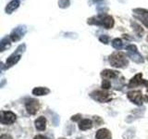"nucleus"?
<instances>
[{
  "instance_id": "7",
  "label": "nucleus",
  "mask_w": 148,
  "mask_h": 139,
  "mask_svg": "<svg viewBox=\"0 0 148 139\" xmlns=\"http://www.w3.org/2000/svg\"><path fill=\"white\" fill-rule=\"evenodd\" d=\"M27 32V28L25 25H20L16 27L15 29H14L10 35H9V37H10L11 41L13 42H18L20 41L23 36H24V34H26Z\"/></svg>"
},
{
  "instance_id": "20",
  "label": "nucleus",
  "mask_w": 148,
  "mask_h": 139,
  "mask_svg": "<svg viewBox=\"0 0 148 139\" xmlns=\"http://www.w3.org/2000/svg\"><path fill=\"white\" fill-rule=\"evenodd\" d=\"M71 5V0H58V7L61 8H69Z\"/></svg>"
},
{
  "instance_id": "11",
  "label": "nucleus",
  "mask_w": 148,
  "mask_h": 139,
  "mask_svg": "<svg viewBox=\"0 0 148 139\" xmlns=\"http://www.w3.org/2000/svg\"><path fill=\"white\" fill-rule=\"evenodd\" d=\"M128 98L135 105L141 106L143 104V96L141 91H131L128 93Z\"/></svg>"
},
{
  "instance_id": "27",
  "label": "nucleus",
  "mask_w": 148,
  "mask_h": 139,
  "mask_svg": "<svg viewBox=\"0 0 148 139\" xmlns=\"http://www.w3.org/2000/svg\"><path fill=\"white\" fill-rule=\"evenodd\" d=\"M99 1H102V0H94V2H99Z\"/></svg>"
},
{
  "instance_id": "2",
  "label": "nucleus",
  "mask_w": 148,
  "mask_h": 139,
  "mask_svg": "<svg viewBox=\"0 0 148 139\" xmlns=\"http://www.w3.org/2000/svg\"><path fill=\"white\" fill-rule=\"evenodd\" d=\"M109 62L111 64V66H113L115 68H125L129 64L126 55L122 52L113 53L109 57Z\"/></svg>"
},
{
  "instance_id": "23",
  "label": "nucleus",
  "mask_w": 148,
  "mask_h": 139,
  "mask_svg": "<svg viewBox=\"0 0 148 139\" xmlns=\"http://www.w3.org/2000/svg\"><path fill=\"white\" fill-rule=\"evenodd\" d=\"M111 86V83L108 80H104L103 83H102V87H103V89H108V88H110Z\"/></svg>"
},
{
  "instance_id": "16",
  "label": "nucleus",
  "mask_w": 148,
  "mask_h": 139,
  "mask_svg": "<svg viewBox=\"0 0 148 139\" xmlns=\"http://www.w3.org/2000/svg\"><path fill=\"white\" fill-rule=\"evenodd\" d=\"M9 38H10V37L6 36L0 41V51H1V52H3V51L7 50L8 48L10 47V45H11L10 40L11 39H9Z\"/></svg>"
},
{
  "instance_id": "4",
  "label": "nucleus",
  "mask_w": 148,
  "mask_h": 139,
  "mask_svg": "<svg viewBox=\"0 0 148 139\" xmlns=\"http://www.w3.org/2000/svg\"><path fill=\"white\" fill-rule=\"evenodd\" d=\"M127 53H128V56L130 58H131L134 62L136 63H143L145 61V59H143V56L139 53V51L136 47V45H130L127 46Z\"/></svg>"
},
{
  "instance_id": "19",
  "label": "nucleus",
  "mask_w": 148,
  "mask_h": 139,
  "mask_svg": "<svg viewBox=\"0 0 148 139\" xmlns=\"http://www.w3.org/2000/svg\"><path fill=\"white\" fill-rule=\"evenodd\" d=\"M122 45H123V43H122L121 39L116 38V39H114V40L112 41V46H113V47H114L115 49L119 50L120 48L122 47Z\"/></svg>"
},
{
  "instance_id": "15",
  "label": "nucleus",
  "mask_w": 148,
  "mask_h": 139,
  "mask_svg": "<svg viewBox=\"0 0 148 139\" xmlns=\"http://www.w3.org/2000/svg\"><path fill=\"white\" fill-rule=\"evenodd\" d=\"M35 127L39 131H44L46 127V119L43 116H41L35 120Z\"/></svg>"
},
{
  "instance_id": "25",
  "label": "nucleus",
  "mask_w": 148,
  "mask_h": 139,
  "mask_svg": "<svg viewBox=\"0 0 148 139\" xmlns=\"http://www.w3.org/2000/svg\"><path fill=\"white\" fill-rule=\"evenodd\" d=\"M0 139H13L11 136H9V134H2Z\"/></svg>"
},
{
  "instance_id": "1",
  "label": "nucleus",
  "mask_w": 148,
  "mask_h": 139,
  "mask_svg": "<svg viewBox=\"0 0 148 139\" xmlns=\"http://www.w3.org/2000/svg\"><path fill=\"white\" fill-rule=\"evenodd\" d=\"M87 22L88 24L102 26L106 29H111L114 26V19L110 15H98L97 17H92L88 19Z\"/></svg>"
},
{
  "instance_id": "21",
  "label": "nucleus",
  "mask_w": 148,
  "mask_h": 139,
  "mask_svg": "<svg viewBox=\"0 0 148 139\" xmlns=\"http://www.w3.org/2000/svg\"><path fill=\"white\" fill-rule=\"evenodd\" d=\"M132 26H133V29H134V31H135L137 34H139V36H142V34H143V30L142 29V27L139 25V24H137V23H135V22H132Z\"/></svg>"
},
{
  "instance_id": "3",
  "label": "nucleus",
  "mask_w": 148,
  "mask_h": 139,
  "mask_svg": "<svg viewBox=\"0 0 148 139\" xmlns=\"http://www.w3.org/2000/svg\"><path fill=\"white\" fill-rule=\"evenodd\" d=\"M25 45L23 44V45H21L18 47L17 48L16 50V52L15 53H13L10 57H9L8 59H7V62H6V68H10L12 67L13 65H15L16 63H18V60L21 59V53H23L25 51Z\"/></svg>"
},
{
  "instance_id": "12",
  "label": "nucleus",
  "mask_w": 148,
  "mask_h": 139,
  "mask_svg": "<svg viewBox=\"0 0 148 139\" xmlns=\"http://www.w3.org/2000/svg\"><path fill=\"white\" fill-rule=\"evenodd\" d=\"M20 5H21L20 0H11V1L7 5L6 8H5V11H6L7 14H11L13 11H15L16 9L20 7Z\"/></svg>"
},
{
  "instance_id": "28",
  "label": "nucleus",
  "mask_w": 148,
  "mask_h": 139,
  "mask_svg": "<svg viewBox=\"0 0 148 139\" xmlns=\"http://www.w3.org/2000/svg\"><path fill=\"white\" fill-rule=\"evenodd\" d=\"M147 41H148V36H147Z\"/></svg>"
},
{
  "instance_id": "9",
  "label": "nucleus",
  "mask_w": 148,
  "mask_h": 139,
  "mask_svg": "<svg viewBox=\"0 0 148 139\" xmlns=\"http://www.w3.org/2000/svg\"><path fill=\"white\" fill-rule=\"evenodd\" d=\"M16 120V115L11 111H2L0 115V122L2 124H11Z\"/></svg>"
},
{
  "instance_id": "5",
  "label": "nucleus",
  "mask_w": 148,
  "mask_h": 139,
  "mask_svg": "<svg viewBox=\"0 0 148 139\" xmlns=\"http://www.w3.org/2000/svg\"><path fill=\"white\" fill-rule=\"evenodd\" d=\"M133 17L141 21L146 28H148V9L145 8H134L132 9Z\"/></svg>"
},
{
  "instance_id": "6",
  "label": "nucleus",
  "mask_w": 148,
  "mask_h": 139,
  "mask_svg": "<svg viewBox=\"0 0 148 139\" xmlns=\"http://www.w3.org/2000/svg\"><path fill=\"white\" fill-rule=\"evenodd\" d=\"M90 96L92 99L101 102V103H106V102H108L112 99V96H110V94L105 91H94L91 93Z\"/></svg>"
},
{
  "instance_id": "24",
  "label": "nucleus",
  "mask_w": 148,
  "mask_h": 139,
  "mask_svg": "<svg viewBox=\"0 0 148 139\" xmlns=\"http://www.w3.org/2000/svg\"><path fill=\"white\" fill-rule=\"evenodd\" d=\"M81 119V115L80 114H77L75 116H73V117L71 118V120H73V122H78L79 120Z\"/></svg>"
},
{
  "instance_id": "22",
  "label": "nucleus",
  "mask_w": 148,
  "mask_h": 139,
  "mask_svg": "<svg viewBox=\"0 0 148 139\" xmlns=\"http://www.w3.org/2000/svg\"><path fill=\"white\" fill-rule=\"evenodd\" d=\"M99 40H100V42H102L103 44H105V45H108V42H109V37L108 36V35H101L100 37H99Z\"/></svg>"
},
{
  "instance_id": "29",
  "label": "nucleus",
  "mask_w": 148,
  "mask_h": 139,
  "mask_svg": "<svg viewBox=\"0 0 148 139\" xmlns=\"http://www.w3.org/2000/svg\"><path fill=\"white\" fill-rule=\"evenodd\" d=\"M59 139H64V138H59Z\"/></svg>"
},
{
  "instance_id": "17",
  "label": "nucleus",
  "mask_w": 148,
  "mask_h": 139,
  "mask_svg": "<svg viewBox=\"0 0 148 139\" xmlns=\"http://www.w3.org/2000/svg\"><path fill=\"white\" fill-rule=\"evenodd\" d=\"M92 127V122L91 120H82V122H80V124H79V128L82 131H86V130H89Z\"/></svg>"
},
{
  "instance_id": "8",
  "label": "nucleus",
  "mask_w": 148,
  "mask_h": 139,
  "mask_svg": "<svg viewBox=\"0 0 148 139\" xmlns=\"http://www.w3.org/2000/svg\"><path fill=\"white\" fill-rule=\"evenodd\" d=\"M139 85H145L146 87L147 92H148V81L143 80L142 73H138L133 78H132V80L130 81L129 85H128V87L132 88V87H136Z\"/></svg>"
},
{
  "instance_id": "13",
  "label": "nucleus",
  "mask_w": 148,
  "mask_h": 139,
  "mask_svg": "<svg viewBox=\"0 0 148 139\" xmlns=\"http://www.w3.org/2000/svg\"><path fill=\"white\" fill-rule=\"evenodd\" d=\"M95 137L96 139H111L112 138V136H111V133L109 132V130L103 128L96 132Z\"/></svg>"
},
{
  "instance_id": "18",
  "label": "nucleus",
  "mask_w": 148,
  "mask_h": 139,
  "mask_svg": "<svg viewBox=\"0 0 148 139\" xmlns=\"http://www.w3.org/2000/svg\"><path fill=\"white\" fill-rule=\"evenodd\" d=\"M50 93V90L46 87H35L32 90V94L34 96H45Z\"/></svg>"
},
{
  "instance_id": "26",
  "label": "nucleus",
  "mask_w": 148,
  "mask_h": 139,
  "mask_svg": "<svg viewBox=\"0 0 148 139\" xmlns=\"http://www.w3.org/2000/svg\"><path fill=\"white\" fill-rule=\"evenodd\" d=\"M34 139H47V137H45L44 136H41V134H39V136H36L34 137Z\"/></svg>"
},
{
  "instance_id": "14",
  "label": "nucleus",
  "mask_w": 148,
  "mask_h": 139,
  "mask_svg": "<svg viewBox=\"0 0 148 139\" xmlns=\"http://www.w3.org/2000/svg\"><path fill=\"white\" fill-rule=\"evenodd\" d=\"M101 76L104 79H115L119 76V72L117 71H113V70H104L101 72Z\"/></svg>"
},
{
  "instance_id": "10",
  "label": "nucleus",
  "mask_w": 148,
  "mask_h": 139,
  "mask_svg": "<svg viewBox=\"0 0 148 139\" xmlns=\"http://www.w3.org/2000/svg\"><path fill=\"white\" fill-rule=\"evenodd\" d=\"M25 106H26V109L28 111V113H30L32 115H34L40 109L39 101L36 100V99L27 100L26 103H25Z\"/></svg>"
}]
</instances>
